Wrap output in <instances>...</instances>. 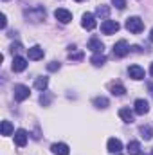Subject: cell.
<instances>
[{
    "instance_id": "484cf974",
    "label": "cell",
    "mask_w": 153,
    "mask_h": 155,
    "mask_svg": "<svg viewBox=\"0 0 153 155\" xmlns=\"http://www.w3.org/2000/svg\"><path fill=\"white\" fill-rule=\"evenodd\" d=\"M50 99H52V96H49V94H45V92L40 96V103H41L43 107H47V105L50 103Z\"/></svg>"
},
{
    "instance_id": "44dd1931",
    "label": "cell",
    "mask_w": 153,
    "mask_h": 155,
    "mask_svg": "<svg viewBox=\"0 0 153 155\" xmlns=\"http://www.w3.org/2000/svg\"><path fill=\"white\" fill-rule=\"evenodd\" d=\"M139 132H141V135L146 139V141H150L153 137V128L151 126H148V124H142L141 128H139Z\"/></svg>"
},
{
    "instance_id": "9a60e30c",
    "label": "cell",
    "mask_w": 153,
    "mask_h": 155,
    "mask_svg": "<svg viewBox=\"0 0 153 155\" xmlns=\"http://www.w3.org/2000/svg\"><path fill=\"white\" fill-rule=\"evenodd\" d=\"M106 148H108V152H110V153H119V152L122 150V143H121L119 139L112 137V139H108V143H106Z\"/></svg>"
},
{
    "instance_id": "ffe728a7",
    "label": "cell",
    "mask_w": 153,
    "mask_h": 155,
    "mask_svg": "<svg viewBox=\"0 0 153 155\" xmlns=\"http://www.w3.org/2000/svg\"><path fill=\"white\" fill-rule=\"evenodd\" d=\"M34 87L41 90V92H45L47 90V87H49V78L41 76V78H36V81H34Z\"/></svg>"
},
{
    "instance_id": "f546056e",
    "label": "cell",
    "mask_w": 153,
    "mask_h": 155,
    "mask_svg": "<svg viewBox=\"0 0 153 155\" xmlns=\"http://www.w3.org/2000/svg\"><path fill=\"white\" fill-rule=\"evenodd\" d=\"M7 25V18H5V15H2V27H5Z\"/></svg>"
},
{
    "instance_id": "277c9868",
    "label": "cell",
    "mask_w": 153,
    "mask_h": 155,
    "mask_svg": "<svg viewBox=\"0 0 153 155\" xmlns=\"http://www.w3.org/2000/svg\"><path fill=\"white\" fill-rule=\"evenodd\" d=\"M119 31V24L115 22V20H103V24H101V33L103 35H115Z\"/></svg>"
},
{
    "instance_id": "5bb4252c",
    "label": "cell",
    "mask_w": 153,
    "mask_h": 155,
    "mask_svg": "<svg viewBox=\"0 0 153 155\" xmlns=\"http://www.w3.org/2000/svg\"><path fill=\"white\" fill-rule=\"evenodd\" d=\"M50 150H52L54 155H69L70 153V148H69L65 143H54V144L50 146Z\"/></svg>"
},
{
    "instance_id": "7402d4cb",
    "label": "cell",
    "mask_w": 153,
    "mask_h": 155,
    "mask_svg": "<svg viewBox=\"0 0 153 155\" xmlns=\"http://www.w3.org/2000/svg\"><path fill=\"white\" fill-rule=\"evenodd\" d=\"M90 61H92V65L101 67V65H105V63H106V56H105V54H94V56L90 58Z\"/></svg>"
},
{
    "instance_id": "d6a6232c",
    "label": "cell",
    "mask_w": 153,
    "mask_h": 155,
    "mask_svg": "<svg viewBox=\"0 0 153 155\" xmlns=\"http://www.w3.org/2000/svg\"><path fill=\"white\" fill-rule=\"evenodd\" d=\"M150 40H151V41H153V29H151V31H150Z\"/></svg>"
},
{
    "instance_id": "e575fe53",
    "label": "cell",
    "mask_w": 153,
    "mask_h": 155,
    "mask_svg": "<svg viewBox=\"0 0 153 155\" xmlns=\"http://www.w3.org/2000/svg\"><path fill=\"white\" fill-rule=\"evenodd\" d=\"M76 2H83V0H76Z\"/></svg>"
},
{
    "instance_id": "2e32d148",
    "label": "cell",
    "mask_w": 153,
    "mask_h": 155,
    "mask_svg": "<svg viewBox=\"0 0 153 155\" xmlns=\"http://www.w3.org/2000/svg\"><path fill=\"white\" fill-rule=\"evenodd\" d=\"M133 110H130V108H121L119 110V117L124 121V123H128V124H132L133 123Z\"/></svg>"
},
{
    "instance_id": "6da1fadb",
    "label": "cell",
    "mask_w": 153,
    "mask_h": 155,
    "mask_svg": "<svg viewBox=\"0 0 153 155\" xmlns=\"http://www.w3.org/2000/svg\"><path fill=\"white\" fill-rule=\"evenodd\" d=\"M25 16L29 18V22H33V24H38V22H43V20H45L47 13H45V9H43L41 5H36V7H33V9L25 11Z\"/></svg>"
},
{
    "instance_id": "7a4b0ae2",
    "label": "cell",
    "mask_w": 153,
    "mask_h": 155,
    "mask_svg": "<svg viewBox=\"0 0 153 155\" xmlns=\"http://www.w3.org/2000/svg\"><path fill=\"white\" fill-rule=\"evenodd\" d=\"M126 29H128L130 33H133V35H139V33L144 31V22H142L139 16H130V18L126 20Z\"/></svg>"
},
{
    "instance_id": "d6986e66",
    "label": "cell",
    "mask_w": 153,
    "mask_h": 155,
    "mask_svg": "<svg viewBox=\"0 0 153 155\" xmlns=\"http://www.w3.org/2000/svg\"><path fill=\"white\" fill-rule=\"evenodd\" d=\"M110 92L114 94V96H124V92H126V88H124V85L122 83H112L110 85Z\"/></svg>"
},
{
    "instance_id": "7c38bea8",
    "label": "cell",
    "mask_w": 153,
    "mask_h": 155,
    "mask_svg": "<svg viewBox=\"0 0 153 155\" xmlns=\"http://www.w3.org/2000/svg\"><path fill=\"white\" fill-rule=\"evenodd\" d=\"M27 139H29L27 130L20 128V130L15 132V143H16V146H25V144H27Z\"/></svg>"
},
{
    "instance_id": "cb8c5ba5",
    "label": "cell",
    "mask_w": 153,
    "mask_h": 155,
    "mask_svg": "<svg viewBox=\"0 0 153 155\" xmlns=\"http://www.w3.org/2000/svg\"><path fill=\"white\" fill-rule=\"evenodd\" d=\"M128 152L132 155L141 153V143H139V141H130V143H128Z\"/></svg>"
},
{
    "instance_id": "8d00e7d4",
    "label": "cell",
    "mask_w": 153,
    "mask_h": 155,
    "mask_svg": "<svg viewBox=\"0 0 153 155\" xmlns=\"http://www.w3.org/2000/svg\"><path fill=\"white\" fill-rule=\"evenodd\" d=\"M151 155H153V150H151Z\"/></svg>"
},
{
    "instance_id": "4dcf8cb0",
    "label": "cell",
    "mask_w": 153,
    "mask_h": 155,
    "mask_svg": "<svg viewBox=\"0 0 153 155\" xmlns=\"http://www.w3.org/2000/svg\"><path fill=\"white\" fill-rule=\"evenodd\" d=\"M148 90H150V94H151V97H153V81L148 83Z\"/></svg>"
},
{
    "instance_id": "3957f363",
    "label": "cell",
    "mask_w": 153,
    "mask_h": 155,
    "mask_svg": "<svg viewBox=\"0 0 153 155\" xmlns=\"http://www.w3.org/2000/svg\"><path fill=\"white\" fill-rule=\"evenodd\" d=\"M13 94H15V99H16V101H25V99L31 96V90H29L27 85H15Z\"/></svg>"
},
{
    "instance_id": "8fae6325",
    "label": "cell",
    "mask_w": 153,
    "mask_h": 155,
    "mask_svg": "<svg viewBox=\"0 0 153 155\" xmlns=\"http://www.w3.org/2000/svg\"><path fill=\"white\" fill-rule=\"evenodd\" d=\"M88 49H90L94 54H103L105 45H103V41H101L99 38H90L88 40Z\"/></svg>"
},
{
    "instance_id": "ac0fdd59",
    "label": "cell",
    "mask_w": 153,
    "mask_h": 155,
    "mask_svg": "<svg viewBox=\"0 0 153 155\" xmlns=\"http://www.w3.org/2000/svg\"><path fill=\"white\" fill-rule=\"evenodd\" d=\"M92 105H94L96 108H108V105H110V101H108L106 97H103V96H99V97H94V99H92Z\"/></svg>"
},
{
    "instance_id": "30bf717a",
    "label": "cell",
    "mask_w": 153,
    "mask_h": 155,
    "mask_svg": "<svg viewBox=\"0 0 153 155\" xmlns=\"http://www.w3.org/2000/svg\"><path fill=\"white\" fill-rule=\"evenodd\" d=\"M11 69H13V72H22V71H25V69H27V60L22 58V56H15Z\"/></svg>"
},
{
    "instance_id": "5b68a950",
    "label": "cell",
    "mask_w": 153,
    "mask_h": 155,
    "mask_svg": "<svg viewBox=\"0 0 153 155\" xmlns=\"http://www.w3.org/2000/svg\"><path fill=\"white\" fill-rule=\"evenodd\" d=\"M128 52H130V45H128L126 40H119V41L114 45V54L117 56V58H124Z\"/></svg>"
},
{
    "instance_id": "f1b7e54d",
    "label": "cell",
    "mask_w": 153,
    "mask_h": 155,
    "mask_svg": "<svg viewBox=\"0 0 153 155\" xmlns=\"http://www.w3.org/2000/svg\"><path fill=\"white\" fill-rule=\"evenodd\" d=\"M11 51H13V52H18V51H22V45H20V43H13V45H11Z\"/></svg>"
},
{
    "instance_id": "9c48e42d",
    "label": "cell",
    "mask_w": 153,
    "mask_h": 155,
    "mask_svg": "<svg viewBox=\"0 0 153 155\" xmlns=\"http://www.w3.org/2000/svg\"><path fill=\"white\" fill-rule=\"evenodd\" d=\"M128 76L132 78V79H135V81H141V79H144L146 72H144L142 67H139V65H132V67L128 69Z\"/></svg>"
},
{
    "instance_id": "d4e9b609",
    "label": "cell",
    "mask_w": 153,
    "mask_h": 155,
    "mask_svg": "<svg viewBox=\"0 0 153 155\" xmlns=\"http://www.w3.org/2000/svg\"><path fill=\"white\" fill-rule=\"evenodd\" d=\"M72 51L69 52V58L70 60H83V52H79V51H76V47H70Z\"/></svg>"
},
{
    "instance_id": "836d02e7",
    "label": "cell",
    "mask_w": 153,
    "mask_h": 155,
    "mask_svg": "<svg viewBox=\"0 0 153 155\" xmlns=\"http://www.w3.org/2000/svg\"><path fill=\"white\" fill-rule=\"evenodd\" d=\"M137 155H144V153H142V152H141V153H137Z\"/></svg>"
},
{
    "instance_id": "e0dca14e",
    "label": "cell",
    "mask_w": 153,
    "mask_h": 155,
    "mask_svg": "<svg viewBox=\"0 0 153 155\" xmlns=\"http://www.w3.org/2000/svg\"><path fill=\"white\" fill-rule=\"evenodd\" d=\"M96 16H99L101 20H108V16H110V7H108V5H99V7L96 9Z\"/></svg>"
},
{
    "instance_id": "4fadbf2b",
    "label": "cell",
    "mask_w": 153,
    "mask_h": 155,
    "mask_svg": "<svg viewBox=\"0 0 153 155\" xmlns=\"http://www.w3.org/2000/svg\"><path fill=\"white\" fill-rule=\"evenodd\" d=\"M27 54H29V60H33V61H38L43 58V49L40 47V45H34V47H31V49H27Z\"/></svg>"
},
{
    "instance_id": "ba28073f",
    "label": "cell",
    "mask_w": 153,
    "mask_h": 155,
    "mask_svg": "<svg viewBox=\"0 0 153 155\" xmlns=\"http://www.w3.org/2000/svg\"><path fill=\"white\" fill-rule=\"evenodd\" d=\"M133 112L139 114V116L148 114V112H150V105H148V101H146V99H137V101L133 103Z\"/></svg>"
},
{
    "instance_id": "603a6c76",
    "label": "cell",
    "mask_w": 153,
    "mask_h": 155,
    "mask_svg": "<svg viewBox=\"0 0 153 155\" xmlns=\"http://www.w3.org/2000/svg\"><path fill=\"white\" fill-rule=\"evenodd\" d=\"M13 134H15L13 124H11L9 121H2V135H4V137H7V135H13Z\"/></svg>"
},
{
    "instance_id": "d590c367",
    "label": "cell",
    "mask_w": 153,
    "mask_h": 155,
    "mask_svg": "<svg viewBox=\"0 0 153 155\" xmlns=\"http://www.w3.org/2000/svg\"><path fill=\"white\" fill-rule=\"evenodd\" d=\"M115 155H121V153H115Z\"/></svg>"
},
{
    "instance_id": "83f0119b",
    "label": "cell",
    "mask_w": 153,
    "mask_h": 155,
    "mask_svg": "<svg viewBox=\"0 0 153 155\" xmlns=\"http://www.w3.org/2000/svg\"><path fill=\"white\" fill-rule=\"evenodd\" d=\"M112 4H114L117 9H124L126 7V0H112Z\"/></svg>"
},
{
    "instance_id": "52a82bcc",
    "label": "cell",
    "mask_w": 153,
    "mask_h": 155,
    "mask_svg": "<svg viewBox=\"0 0 153 155\" xmlns=\"http://www.w3.org/2000/svg\"><path fill=\"white\" fill-rule=\"evenodd\" d=\"M54 18L58 22H61V24H69L72 20V13L69 9H56L54 11Z\"/></svg>"
},
{
    "instance_id": "4316f807",
    "label": "cell",
    "mask_w": 153,
    "mask_h": 155,
    "mask_svg": "<svg viewBox=\"0 0 153 155\" xmlns=\"http://www.w3.org/2000/svg\"><path fill=\"white\" fill-rule=\"evenodd\" d=\"M60 67H61V63H60V61H50V63L47 65V69H49L50 72H56V71H60Z\"/></svg>"
},
{
    "instance_id": "1f68e13d",
    "label": "cell",
    "mask_w": 153,
    "mask_h": 155,
    "mask_svg": "<svg viewBox=\"0 0 153 155\" xmlns=\"http://www.w3.org/2000/svg\"><path fill=\"white\" fill-rule=\"evenodd\" d=\"M150 74H151V76H153V63H151V65H150Z\"/></svg>"
},
{
    "instance_id": "8992f818",
    "label": "cell",
    "mask_w": 153,
    "mask_h": 155,
    "mask_svg": "<svg viewBox=\"0 0 153 155\" xmlns=\"http://www.w3.org/2000/svg\"><path fill=\"white\" fill-rule=\"evenodd\" d=\"M81 25H83V29H86V31L96 29V25H97V22H96V15H92V13H85V15L81 16Z\"/></svg>"
}]
</instances>
